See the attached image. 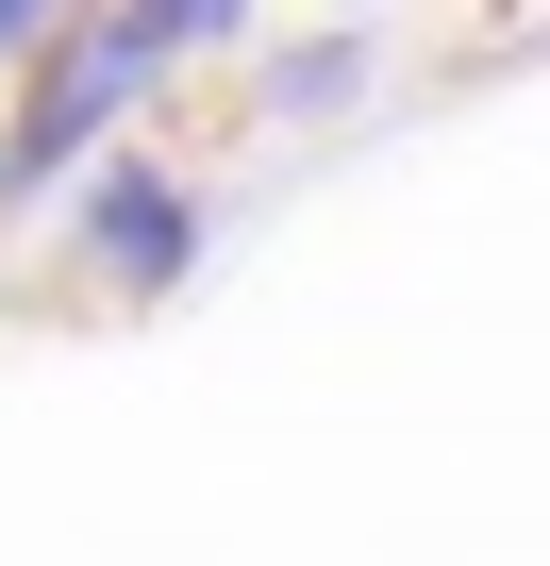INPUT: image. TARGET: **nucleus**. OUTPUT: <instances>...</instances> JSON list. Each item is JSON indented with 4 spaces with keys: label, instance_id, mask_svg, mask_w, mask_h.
<instances>
[{
    "label": "nucleus",
    "instance_id": "nucleus-2",
    "mask_svg": "<svg viewBox=\"0 0 550 566\" xmlns=\"http://www.w3.org/2000/svg\"><path fill=\"white\" fill-rule=\"evenodd\" d=\"M68 250L101 266V317H151V301H184L200 283V250H217V200L167 167V150H101L84 184H68Z\"/></svg>",
    "mask_w": 550,
    "mask_h": 566
},
{
    "label": "nucleus",
    "instance_id": "nucleus-5",
    "mask_svg": "<svg viewBox=\"0 0 550 566\" xmlns=\"http://www.w3.org/2000/svg\"><path fill=\"white\" fill-rule=\"evenodd\" d=\"M51 18H68V0H0V67H18V51H34Z\"/></svg>",
    "mask_w": 550,
    "mask_h": 566
},
{
    "label": "nucleus",
    "instance_id": "nucleus-4",
    "mask_svg": "<svg viewBox=\"0 0 550 566\" xmlns=\"http://www.w3.org/2000/svg\"><path fill=\"white\" fill-rule=\"evenodd\" d=\"M151 34V67H200V51H250V0H117Z\"/></svg>",
    "mask_w": 550,
    "mask_h": 566
},
{
    "label": "nucleus",
    "instance_id": "nucleus-1",
    "mask_svg": "<svg viewBox=\"0 0 550 566\" xmlns=\"http://www.w3.org/2000/svg\"><path fill=\"white\" fill-rule=\"evenodd\" d=\"M151 34L117 18V0H68V18L18 51V101H0V217H34L51 184H84L117 150V117H151Z\"/></svg>",
    "mask_w": 550,
    "mask_h": 566
},
{
    "label": "nucleus",
    "instance_id": "nucleus-3",
    "mask_svg": "<svg viewBox=\"0 0 550 566\" xmlns=\"http://www.w3.org/2000/svg\"><path fill=\"white\" fill-rule=\"evenodd\" d=\"M384 101V18H318L250 51V134H351Z\"/></svg>",
    "mask_w": 550,
    "mask_h": 566
}]
</instances>
